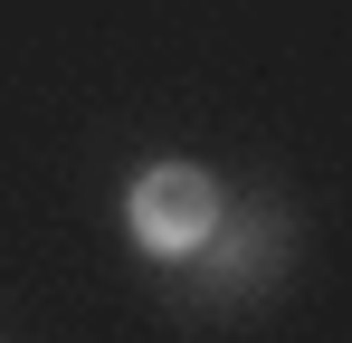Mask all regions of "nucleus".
Instances as JSON below:
<instances>
[{
	"mask_svg": "<svg viewBox=\"0 0 352 343\" xmlns=\"http://www.w3.org/2000/svg\"><path fill=\"white\" fill-rule=\"evenodd\" d=\"M124 210H133V238L153 258H210V238H219V191H210V172H190V163H153Z\"/></svg>",
	"mask_w": 352,
	"mask_h": 343,
	"instance_id": "1",
	"label": "nucleus"
}]
</instances>
